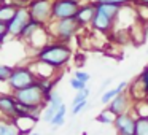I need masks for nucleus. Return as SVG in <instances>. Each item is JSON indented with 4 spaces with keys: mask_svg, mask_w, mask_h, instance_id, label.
<instances>
[{
    "mask_svg": "<svg viewBox=\"0 0 148 135\" xmlns=\"http://www.w3.org/2000/svg\"><path fill=\"white\" fill-rule=\"evenodd\" d=\"M72 57H73V51L69 46V43L56 42V40H51L48 45H45L42 49H38L35 54V59L54 67L56 70L67 67L69 62L72 61Z\"/></svg>",
    "mask_w": 148,
    "mask_h": 135,
    "instance_id": "obj_1",
    "label": "nucleus"
},
{
    "mask_svg": "<svg viewBox=\"0 0 148 135\" xmlns=\"http://www.w3.org/2000/svg\"><path fill=\"white\" fill-rule=\"evenodd\" d=\"M49 35L56 42L69 43L83 27L78 24V21L75 18H67V19H56L46 26Z\"/></svg>",
    "mask_w": 148,
    "mask_h": 135,
    "instance_id": "obj_2",
    "label": "nucleus"
},
{
    "mask_svg": "<svg viewBox=\"0 0 148 135\" xmlns=\"http://www.w3.org/2000/svg\"><path fill=\"white\" fill-rule=\"evenodd\" d=\"M37 81H38V78L32 72L30 65H14L13 72H11V76L7 81V84L11 92H16V91H21L24 87H29L32 84H35Z\"/></svg>",
    "mask_w": 148,
    "mask_h": 135,
    "instance_id": "obj_3",
    "label": "nucleus"
},
{
    "mask_svg": "<svg viewBox=\"0 0 148 135\" xmlns=\"http://www.w3.org/2000/svg\"><path fill=\"white\" fill-rule=\"evenodd\" d=\"M14 99H16L18 103H23V105H27V106H42L45 108L46 106V95L43 92L42 86L38 84L37 81L35 84L29 87H24L21 91H16L13 92Z\"/></svg>",
    "mask_w": 148,
    "mask_h": 135,
    "instance_id": "obj_4",
    "label": "nucleus"
},
{
    "mask_svg": "<svg viewBox=\"0 0 148 135\" xmlns=\"http://www.w3.org/2000/svg\"><path fill=\"white\" fill-rule=\"evenodd\" d=\"M30 19L42 26H48L53 21V0H30L27 5Z\"/></svg>",
    "mask_w": 148,
    "mask_h": 135,
    "instance_id": "obj_5",
    "label": "nucleus"
},
{
    "mask_svg": "<svg viewBox=\"0 0 148 135\" xmlns=\"http://www.w3.org/2000/svg\"><path fill=\"white\" fill-rule=\"evenodd\" d=\"M30 21V14L27 7H19L14 13L13 19L10 22H7V29H8V37L10 38H19L23 29L26 27V24Z\"/></svg>",
    "mask_w": 148,
    "mask_h": 135,
    "instance_id": "obj_6",
    "label": "nucleus"
},
{
    "mask_svg": "<svg viewBox=\"0 0 148 135\" xmlns=\"http://www.w3.org/2000/svg\"><path fill=\"white\" fill-rule=\"evenodd\" d=\"M80 5L72 0H53V21L75 18Z\"/></svg>",
    "mask_w": 148,
    "mask_h": 135,
    "instance_id": "obj_7",
    "label": "nucleus"
},
{
    "mask_svg": "<svg viewBox=\"0 0 148 135\" xmlns=\"http://www.w3.org/2000/svg\"><path fill=\"white\" fill-rule=\"evenodd\" d=\"M135 115L132 111L118 115L113 122L118 135H135Z\"/></svg>",
    "mask_w": 148,
    "mask_h": 135,
    "instance_id": "obj_8",
    "label": "nucleus"
},
{
    "mask_svg": "<svg viewBox=\"0 0 148 135\" xmlns=\"http://www.w3.org/2000/svg\"><path fill=\"white\" fill-rule=\"evenodd\" d=\"M132 105H134V102H132V99L129 97V94L124 91V92H119L118 95H116L115 99L108 103L107 108H108L113 115L118 116V115H123V113L131 111V106Z\"/></svg>",
    "mask_w": 148,
    "mask_h": 135,
    "instance_id": "obj_9",
    "label": "nucleus"
},
{
    "mask_svg": "<svg viewBox=\"0 0 148 135\" xmlns=\"http://www.w3.org/2000/svg\"><path fill=\"white\" fill-rule=\"evenodd\" d=\"M16 110H18V102L14 99L13 92L0 94V116L2 118L13 119L16 116Z\"/></svg>",
    "mask_w": 148,
    "mask_h": 135,
    "instance_id": "obj_10",
    "label": "nucleus"
},
{
    "mask_svg": "<svg viewBox=\"0 0 148 135\" xmlns=\"http://www.w3.org/2000/svg\"><path fill=\"white\" fill-rule=\"evenodd\" d=\"M91 27L100 33H112V30L115 29V21L112 18H108L107 14H103L102 11L96 10V14H94V19L91 22Z\"/></svg>",
    "mask_w": 148,
    "mask_h": 135,
    "instance_id": "obj_11",
    "label": "nucleus"
},
{
    "mask_svg": "<svg viewBox=\"0 0 148 135\" xmlns=\"http://www.w3.org/2000/svg\"><path fill=\"white\" fill-rule=\"evenodd\" d=\"M94 14H96V3L88 2V3L80 5L75 19L78 21V24H80L81 27H86V26H91V22H92V19H94Z\"/></svg>",
    "mask_w": 148,
    "mask_h": 135,
    "instance_id": "obj_12",
    "label": "nucleus"
},
{
    "mask_svg": "<svg viewBox=\"0 0 148 135\" xmlns=\"http://www.w3.org/2000/svg\"><path fill=\"white\" fill-rule=\"evenodd\" d=\"M37 121H38V119H37L35 116H32V115H19V116H14L13 118L14 125H16L18 130H19L23 135L32 134Z\"/></svg>",
    "mask_w": 148,
    "mask_h": 135,
    "instance_id": "obj_13",
    "label": "nucleus"
},
{
    "mask_svg": "<svg viewBox=\"0 0 148 135\" xmlns=\"http://www.w3.org/2000/svg\"><path fill=\"white\" fill-rule=\"evenodd\" d=\"M0 135H23V134L18 130L13 119L2 118L0 116Z\"/></svg>",
    "mask_w": 148,
    "mask_h": 135,
    "instance_id": "obj_14",
    "label": "nucleus"
},
{
    "mask_svg": "<svg viewBox=\"0 0 148 135\" xmlns=\"http://www.w3.org/2000/svg\"><path fill=\"white\" fill-rule=\"evenodd\" d=\"M18 7L16 5H13L11 2H3V5L0 7V21L2 22H10L11 19H13L14 13H16Z\"/></svg>",
    "mask_w": 148,
    "mask_h": 135,
    "instance_id": "obj_15",
    "label": "nucleus"
},
{
    "mask_svg": "<svg viewBox=\"0 0 148 135\" xmlns=\"http://www.w3.org/2000/svg\"><path fill=\"white\" fill-rule=\"evenodd\" d=\"M96 10L102 11L103 14H107L108 18H112L113 21L116 19L119 10H121V5H115V3H96Z\"/></svg>",
    "mask_w": 148,
    "mask_h": 135,
    "instance_id": "obj_16",
    "label": "nucleus"
},
{
    "mask_svg": "<svg viewBox=\"0 0 148 135\" xmlns=\"http://www.w3.org/2000/svg\"><path fill=\"white\" fill-rule=\"evenodd\" d=\"M40 27H45V26H42V24H38L37 21L30 19L29 22L26 24V27L23 29V32H21V35H19V38H18V40H21V42H27V40H29L30 37H32L34 33L40 29Z\"/></svg>",
    "mask_w": 148,
    "mask_h": 135,
    "instance_id": "obj_17",
    "label": "nucleus"
},
{
    "mask_svg": "<svg viewBox=\"0 0 148 135\" xmlns=\"http://www.w3.org/2000/svg\"><path fill=\"white\" fill-rule=\"evenodd\" d=\"M65 115H67V106H65V103H62V105L59 106V110L56 111V115L53 116V119H51L49 124H51L54 129L56 127H61V125L65 122Z\"/></svg>",
    "mask_w": 148,
    "mask_h": 135,
    "instance_id": "obj_18",
    "label": "nucleus"
},
{
    "mask_svg": "<svg viewBox=\"0 0 148 135\" xmlns=\"http://www.w3.org/2000/svg\"><path fill=\"white\" fill-rule=\"evenodd\" d=\"M96 119H97V122H100V124H103V125H110V124H113V122H115L116 115H113L108 108H105V110H102V111L97 115Z\"/></svg>",
    "mask_w": 148,
    "mask_h": 135,
    "instance_id": "obj_19",
    "label": "nucleus"
},
{
    "mask_svg": "<svg viewBox=\"0 0 148 135\" xmlns=\"http://www.w3.org/2000/svg\"><path fill=\"white\" fill-rule=\"evenodd\" d=\"M118 94H119L118 87H108L107 91H103V92H102V97H100V103H103V105H108V103L112 102V100L115 99Z\"/></svg>",
    "mask_w": 148,
    "mask_h": 135,
    "instance_id": "obj_20",
    "label": "nucleus"
},
{
    "mask_svg": "<svg viewBox=\"0 0 148 135\" xmlns=\"http://www.w3.org/2000/svg\"><path fill=\"white\" fill-rule=\"evenodd\" d=\"M135 135H148V118L135 119Z\"/></svg>",
    "mask_w": 148,
    "mask_h": 135,
    "instance_id": "obj_21",
    "label": "nucleus"
},
{
    "mask_svg": "<svg viewBox=\"0 0 148 135\" xmlns=\"http://www.w3.org/2000/svg\"><path fill=\"white\" fill-rule=\"evenodd\" d=\"M62 103H64V102H62L61 94L56 92V91H53L51 94H48V95H46V105H53V106H56V108H59Z\"/></svg>",
    "mask_w": 148,
    "mask_h": 135,
    "instance_id": "obj_22",
    "label": "nucleus"
},
{
    "mask_svg": "<svg viewBox=\"0 0 148 135\" xmlns=\"http://www.w3.org/2000/svg\"><path fill=\"white\" fill-rule=\"evenodd\" d=\"M11 72H13V67L7 64H2L0 62V83H7L11 76Z\"/></svg>",
    "mask_w": 148,
    "mask_h": 135,
    "instance_id": "obj_23",
    "label": "nucleus"
},
{
    "mask_svg": "<svg viewBox=\"0 0 148 135\" xmlns=\"http://www.w3.org/2000/svg\"><path fill=\"white\" fill-rule=\"evenodd\" d=\"M59 108H56V106H53V105H46L45 108H43V113H42V119L45 122H51V119H53V116L56 115V111H58Z\"/></svg>",
    "mask_w": 148,
    "mask_h": 135,
    "instance_id": "obj_24",
    "label": "nucleus"
},
{
    "mask_svg": "<svg viewBox=\"0 0 148 135\" xmlns=\"http://www.w3.org/2000/svg\"><path fill=\"white\" fill-rule=\"evenodd\" d=\"M89 94H91V91L88 89V87H84L83 91H77V95L73 97V100H72V106H73V105H77V103L84 102V100H88Z\"/></svg>",
    "mask_w": 148,
    "mask_h": 135,
    "instance_id": "obj_25",
    "label": "nucleus"
},
{
    "mask_svg": "<svg viewBox=\"0 0 148 135\" xmlns=\"http://www.w3.org/2000/svg\"><path fill=\"white\" fill-rule=\"evenodd\" d=\"M92 3H115V5H129V3H134V0H91Z\"/></svg>",
    "mask_w": 148,
    "mask_h": 135,
    "instance_id": "obj_26",
    "label": "nucleus"
},
{
    "mask_svg": "<svg viewBox=\"0 0 148 135\" xmlns=\"http://www.w3.org/2000/svg\"><path fill=\"white\" fill-rule=\"evenodd\" d=\"M86 84L88 83H83L81 80H78V78H75V76L70 80V87H72V89H75V91H83L84 87H88Z\"/></svg>",
    "mask_w": 148,
    "mask_h": 135,
    "instance_id": "obj_27",
    "label": "nucleus"
},
{
    "mask_svg": "<svg viewBox=\"0 0 148 135\" xmlns=\"http://www.w3.org/2000/svg\"><path fill=\"white\" fill-rule=\"evenodd\" d=\"M86 106H88V100H84V102H81V103L73 105V106H72V115H73V116L80 115L81 111H84V110H86Z\"/></svg>",
    "mask_w": 148,
    "mask_h": 135,
    "instance_id": "obj_28",
    "label": "nucleus"
},
{
    "mask_svg": "<svg viewBox=\"0 0 148 135\" xmlns=\"http://www.w3.org/2000/svg\"><path fill=\"white\" fill-rule=\"evenodd\" d=\"M73 76H75V78H78V80H81L83 83H88V81L91 80V75L88 73V72H83V70H77Z\"/></svg>",
    "mask_w": 148,
    "mask_h": 135,
    "instance_id": "obj_29",
    "label": "nucleus"
},
{
    "mask_svg": "<svg viewBox=\"0 0 148 135\" xmlns=\"http://www.w3.org/2000/svg\"><path fill=\"white\" fill-rule=\"evenodd\" d=\"M0 38H8V29L7 24L0 21Z\"/></svg>",
    "mask_w": 148,
    "mask_h": 135,
    "instance_id": "obj_30",
    "label": "nucleus"
},
{
    "mask_svg": "<svg viewBox=\"0 0 148 135\" xmlns=\"http://www.w3.org/2000/svg\"><path fill=\"white\" fill-rule=\"evenodd\" d=\"M110 84H112V78H108V80L103 81L102 86H100V91H107V87H110Z\"/></svg>",
    "mask_w": 148,
    "mask_h": 135,
    "instance_id": "obj_31",
    "label": "nucleus"
},
{
    "mask_svg": "<svg viewBox=\"0 0 148 135\" xmlns=\"http://www.w3.org/2000/svg\"><path fill=\"white\" fill-rule=\"evenodd\" d=\"M134 3H140V5H145V7H148V0H134Z\"/></svg>",
    "mask_w": 148,
    "mask_h": 135,
    "instance_id": "obj_32",
    "label": "nucleus"
},
{
    "mask_svg": "<svg viewBox=\"0 0 148 135\" xmlns=\"http://www.w3.org/2000/svg\"><path fill=\"white\" fill-rule=\"evenodd\" d=\"M72 2H75V3H78V5H83V3H88V0H72ZM91 2V0H89Z\"/></svg>",
    "mask_w": 148,
    "mask_h": 135,
    "instance_id": "obj_33",
    "label": "nucleus"
},
{
    "mask_svg": "<svg viewBox=\"0 0 148 135\" xmlns=\"http://www.w3.org/2000/svg\"><path fill=\"white\" fill-rule=\"evenodd\" d=\"M29 135H42V134H38V132H32V134H29Z\"/></svg>",
    "mask_w": 148,
    "mask_h": 135,
    "instance_id": "obj_34",
    "label": "nucleus"
},
{
    "mask_svg": "<svg viewBox=\"0 0 148 135\" xmlns=\"http://www.w3.org/2000/svg\"><path fill=\"white\" fill-rule=\"evenodd\" d=\"M3 42H5V38H0V45H3Z\"/></svg>",
    "mask_w": 148,
    "mask_h": 135,
    "instance_id": "obj_35",
    "label": "nucleus"
},
{
    "mask_svg": "<svg viewBox=\"0 0 148 135\" xmlns=\"http://www.w3.org/2000/svg\"><path fill=\"white\" fill-rule=\"evenodd\" d=\"M3 2H5V0H0V7H2V5H3Z\"/></svg>",
    "mask_w": 148,
    "mask_h": 135,
    "instance_id": "obj_36",
    "label": "nucleus"
},
{
    "mask_svg": "<svg viewBox=\"0 0 148 135\" xmlns=\"http://www.w3.org/2000/svg\"><path fill=\"white\" fill-rule=\"evenodd\" d=\"M147 54H148V49H147Z\"/></svg>",
    "mask_w": 148,
    "mask_h": 135,
    "instance_id": "obj_37",
    "label": "nucleus"
},
{
    "mask_svg": "<svg viewBox=\"0 0 148 135\" xmlns=\"http://www.w3.org/2000/svg\"><path fill=\"white\" fill-rule=\"evenodd\" d=\"M83 135H86V134H83Z\"/></svg>",
    "mask_w": 148,
    "mask_h": 135,
    "instance_id": "obj_38",
    "label": "nucleus"
}]
</instances>
